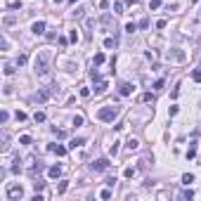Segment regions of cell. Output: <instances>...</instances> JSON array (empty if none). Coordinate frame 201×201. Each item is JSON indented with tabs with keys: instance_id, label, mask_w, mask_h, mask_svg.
<instances>
[{
	"instance_id": "21",
	"label": "cell",
	"mask_w": 201,
	"mask_h": 201,
	"mask_svg": "<svg viewBox=\"0 0 201 201\" xmlns=\"http://www.w3.org/2000/svg\"><path fill=\"white\" fill-rule=\"evenodd\" d=\"M118 144H121V142H114V144H111V149H109L111 156H116V154H118Z\"/></svg>"
},
{
	"instance_id": "11",
	"label": "cell",
	"mask_w": 201,
	"mask_h": 201,
	"mask_svg": "<svg viewBox=\"0 0 201 201\" xmlns=\"http://www.w3.org/2000/svg\"><path fill=\"white\" fill-rule=\"evenodd\" d=\"M80 144H85V137H74L69 147H71V149H76V147H80Z\"/></svg>"
},
{
	"instance_id": "37",
	"label": "cell",
	"mask_w": 201,
	"mask_h": 201,
	"mask_svg": "<svg viewBox=\"0 0 201 201\" xmlns=\"http://www.w3.org/2000/svg\"><path fill=\"white\" fill-rule=\"evenodd\" d=\"M192 78H194V80H199V83H201V69H196L194 74H192Z\"/></svg>"
},
{
	"instance_id": "44",
	"label": "cell",
	"mask_w": 201,
	"mask_h": 201,
	"mask_svg": "<svg viewBox=\"0 0 201 201\" xmlns=\"http://www.w3.org/2000/svg\"><path fill=\"white\" fill-rule=\"evenodd\" d=\"M192 3H196V0H192Z\"/></svg>"
},
{
	"instance_id": "39",
	"label": "cell",
	"mask_w": 201,
	"mask_h": 201,
	"mask_svg": "<svg viewBox=\"0 0 201 201\" xmlns=\"http://www.w3.org/2000/svg\"><path fill=\"white\" fill-rule=\"evenodd\" d=\"M52 132L57 135V137H66V132H64V130H57V128H52Z\"/></svg>"
},
{
	"instance_id": "4",
	"label": "cell",
	"mask_w": 201,
	"mask_h": 201,
	"mask_svg": "<svg viewBox=\"0 0 201 201\" xmlns=\"http://www.w3.org/2000/svg\"><path fill=\"white\" fill-rule=\"evenodd\" d=\"M109 166H111V163H109V159H97L95 163L90 166V168L95 170V173H104V170H109Z\"/></svg>"
},
{
	"instance_id": "33",
	"label": "cell",
	"mask_w": 201,
	"mask_h": 201,
	"mask_svg": "<svg viewBox=\"0 0 201 201\" xmlns=\"http://www.w3.org/2000/svg\"><path fill=\"white\" fill-rule=\"evenodd\" d=\"M126 31H128V33H132V31H137V26H135V24L130 21V24H126Z\"/></svg>"
},
{
	"instance_id": "29",
	"label": "cell",
	"mask_w": 201,
	"mask_h": 201,
	"mask_svg": "<svg viewBox=\"0 0 201 201\" xmlns=\"http://www.w3.org/2000/svg\"><path fill=\"white\" fill-rule=\"evenodd\" d=\"M66 187H69V182H66V180H62V185H59V194H64V192H66Z\"/></svg>"
},
{
	"instance_id": "13",
	"label": "cell",
	"mask_w": 201,
	"mask_h": 201,
	"mask_svg": "<svg viewBox=\"0 0 201 201\" xmlns=\"http://www.w3.org/2000/svg\"><path fill=\"white\" fill-rule=\"evenodd\" d=\"M102 24H104L106 28H111V31H114V21H111V17H109V14H104V17H102Z\"/></svg>"
},
{
	"instance_id": "25",
	"label": "cell",
	"mask_w": 201,
	"mask_h": 201,
	"mask_svg": "<svg viewBox=\"0 0 201 201\" xmlns=\"http://www.w3.org/2000/svg\"><path fill=\"white\" fill-rule=\"evenodd\" d=\"M142 102H152V104H154V95H152V92H144V95H142Z\"/></svg>"
},
{
	"instance_id": "6",
	"label": "cell",
	"mask_w": 201,
	"mask_h": 201,
	"mask_svg": "<svg viewBox=\"0 0 201 201\" xmlns=\"http://www.w3.org/2000/svg\"><path fill=\"white\" fill-rule=\"evenodd\" d=\"M31 31L36 33V36H43V33H45V21H36L31 26Z\"/></svg>"
},
{
	"instance_id": "16",
	"label": "cell",
	"mask_w": 201,
	"mask_h": 201,
	"mask_svg": "<svg viewBox=\"0 0 201 201\" xmlns=\"http://www.w3.org/2000/svg\"><path fill=\"white\" fill-rule=\"evenodd\" d=\"M3 69H5V76H12V74H14V64H5Z\"/></svg>"
},
{
	"instance_id": "17",
	"label": "cell",
	"mask_w": 201,
	"mask_h": 201,
	"mask_svg": "<svg viewBox=\"0 0 201 201\" xmlns=\"http://www.w3.org/2000/svg\"><path fill=\"white\" fill-rule=\"evenodd\" d=\"M182 182H185V185H189V182H194V175H192V173H185V175H182Z\"/></svg>"
},
{
	"instance_id": "10",
	"label": "cell",
	"mask_w": 201,
	"mask_h": 201,
	"mask_svg": "<svg viewBox=\"0 0 201 201\" xmlns=\"http://www.w3.org/2000/svg\"><path fill=\"white\" fill-rule=\"evenodd\" d=\"M104 90H106V83H104V80H97V85H95V95H102Z\"/></svg>"
},
{
	"instance_id": "38",
	"label": "cell",
	"mask_w": 201,
	"mask_h": 201,
	"mask_svg": "<svg viewBox=\"0 0 201 201\" xmlns=\"http://www.w3.org/2000/svg\"><path fill=\"white\" fill-rule=\"evenodd\" d=\"M7 118H10V114H7V111H3V114H0V123H7Z\"/></svg>"
},
{
	"instance_id": "24",
	"label": "cell",
	"mask_w": 201,
	"mask_h": 201,
	"mask_svg": "<svg viewBox=\"0 0 201 201\" xmlns=\"http://www.w3.org/2000/svg\"><path fill=\"white\" fill-rule=\"evenodd\" d=\"M161 3H163V0H152V3H149V7H152V10H159Z\"/></svg>"
},
{
	"instance_id": "41",
	"label": "cell",
	"mask_w": 201,
	"mask_h": 201,
	"mask_svg": "<svg viewBox=\"0 0 201 201\" xmlns=\"http://www.w3.org/2000/svg\"><path fill=\"white\" fill-rule=\"evenodd\" d=\"M17 121H26V114H24V111H17Z\"/></svg>"
},
{
	"instance_id": "2",
	"label": "cell",
	"mask_w": 201,
	"mask_h": 201,
	"mask_svg": "<svg viewBox=\"0 0 201 201\" xmlns=\"http://www.w3.org/2000/svg\"><path fill=\"white\" fill-rule=\"evenodd\" d=\"M116 116H118V106H102V109L97 111V118L104 121V123H111Z\"/></svg>"
},
{
	"instance_id": "45",
	"label": "cell",
	"mask_w": 201,
	"mask_h": 201,
	"mask_svg": "<svg viewBox=\"0 0 201 201\" xmlns=\"http://www.w3.org/2000/svg\"><path fill=\"white\" fill-rule=\"evenodd\" d=\"M71 3H76V0H71Z\"/></svg>"
},
{
	"instance_id": "15",
	"label": "cell",
	"mask_w": 201,
	"mask_h": 201,
	"mask_svg": "<svg viewBox=\"0 0 201 201\" xmlns=\"http://www.w3.org/2000/svg\"><path fill=\"white\" fill-rule=\"evenodd\" d=\"M128 149H130V152L140 149V142H137V140H128Z\"/></svg>"
},
{
	"instance_id": "12",
	"label": "cell",
	"mask_w": 201,
	"mask_h": 201,
	"mask_svg": "<svg viewBox=\"0 0 201 201\" xmlns=\"http://www.w3.org/2000/svg\"><path fill=\"white\" fill-rule=\"evenodd\" d=\"M7 10H21V0H10V3H7Z\"/></svg>"
},
{
	"instance_id": "31",
	"label": "cell",
	"mask_w": 201,
	"mask_h": 201,
	"mask_svg": "<svg viewBox=\"0 0 201 201\" xmlns=\"http://www.w3.org/2000/svg\"><path fill=\"white\" fill-rule=\"evenodd\" d=\"M17 64H19V66H24V64H26V54H19V57H17Z\"/></svg>"
},
{
	"instance_id": "9",
	"label": "cell",
	"mask_w": 201,
	"mask_h": 201,
	"mask_svg": "<svg viewBox=\"0 0 201 201\" xmlns=\"http://www.w3.org/2000/svg\"><path fill=\"white\" fill-rule=\"evenodd\" d=\"M170 54H173V59H175V62H185V59H187V54L182 52V50H173Z\"/></svg>"
},
{
	"instance_id": "28",
	"label": "cell",
	"mask_w": 201,
	"mask_h": 201,
	"mask_svg": "<svg viewBox=\"0 0 201 201\" xmlns=\"http://www.w3.org/2000/svg\"><path fill=\"white\" fill-rule=\"evenodd\" d=\"M74 126H83V116H80V114L74 116Z\"/></svg>"
},
{
	"instance_id": "8",
	"label": "cell",
	"mask_w": 201,
	"mask_h": 201,
	"mask_svg": "<svg viewBox=\"0 0 201 201\" xmlns=\"http://www.w3.org/2000/svg\"><path fill=\"white\" fill-rule=\"evenodd\" d=\"M50 152H54L57 154V156H64V154H66V147H62V144H50Z\"/></svg>"
},
{
	"instance_id": "18",
	"label": "cell",
	"mask_w": 201,
	"mask_h": 201,
	"mask_svg": "<svg viewBox=\"0 0 201 201\" xmlns=\"http://www.w3.org/2000/svg\"><path fill=\"white\" fill-rule=\"evenodd\" d=\"M83 14H85V7H76V12H74L76 19H83Z\"/></svg>"
},
{
	"instance_id": "1",
	"label": "cell",
	"mask_w": 201,
	"mask_h": 201,
	"mask_svg": "<svg viewBox=\"0 0 201 201\" xmlns=\"http://www.w3.org/2000/svg\"><path fill=\"white\" fill-rule=\"evenodd\" d=\"M36 74L40 78H45L50 74V52H45V50H40L36 54Z\"/></svg>"
},
{
	"instance_id": "36",
	"label": "cell",
	"mask_w": 201,
	"mask_h": 201,
	"mask_svg": "<svg viewBox=\"0 0 201 201\" xmlns=\"http://www.w3.org/2000/svg\"><path fill=\"white\" fill-rule=\"evenodd\" d=\"M123 175H126V178H132V175H135V168H126V170H123Z\"/></svg>"
},
{
	"instance_id": "34",
	"label": "cell",
	"mask_w": 201,
	"mask_h": 201,
	"mask_svg": "<svg viewBox=\"0 0 201 201\" xmlns=\"http://www.w3.org/2000/svg\"><path fill=\"white\" fill-rule=\"evenodd\" d=\"M10 170H12V173H19V170H21V166H19V159H17V161H14V166H12V168H10Z\"/></svg>"
},
{
	"instance_id": "22",
	"label": "cell",
	"mask_w": 201,
	"mask_h": 201,
	"mask_svg": "<svg viewBox=\"0 0 201 201\" xmlns=\"http://www.w3.org/2000/svg\"><path fill=\"white\" fill-rule=\"evenodd\" d=\"M40 170H45V166H43V163H40V161H38V163H36V166H33V170H31V173H33V175H36V173H40Z\"/></svg>"
},
{
	"instance_id": "40",
	"label": "cell",
	"mask_w": 201,
	"mask_h": 201,
	"mask_svg": "<svg viewBox=\"0 0 201 201\" xmlns=\"http://www.w3.org/2000/svg\"><path fill=\"white\" fill-rule=\"evenodd\" d=\"M154 90H163V80H156V83H154Z\"/></svg>"
},
{
	"instance_id": "30",
	"label": "cell",
	"mask_w": 201,
	"mask_h": 201,
	"mask_svg": "<svg viewBox=\"0 0 201 201\" xmlns=\"http://www.w3.org/2000/svg\"><path fill=\"white\" fill-rule=\"evenodd\" d=\"M100 196H102V199H111V189H102Z\"/></svg>"
},
{
	"instance_id": "32",
	"label": "cell",
	"mask_w": 201,
	"mask_h": 201,
	"mask_svg": "<svg viewBox=\"0 0 201 201\" xmlns=\"http://www.w3.org/2000/svg\"><path fill=\"white\" fill-rule=\"evenodd\" d=\"M12 24H14V17L7 14V17H5V26H12Z\"/></svg>"
},
{
	"instance_id": "35",
	"label": "cell",
	"mask_w": 201,
	"mask_h": 201,
	"mask_svg": "<svg viewBox=\"0 0 201 201\" xmlns=\"http://www.w3.org/2000/svg\"><path fill=\"white\" fill-rule=\"evenodd\" d=\"M180 196H182V199H192V196H194V192H192V189H187V192H182Z\"/></svg>"
},
{
	"instance_id": "20",
	"label": "cell",
	"mask_w": 201,
	"mask_h": 201,
	"mask_svg": "<svg viewBox=\"0 0 201 201\" xmlns=\"http://www.w3.org/2000/svg\"><path fill=\"white\" fill-rule=\"evenodd\" d=\"M19 144H31V135H21V137H19Z\"/></svg>"
},
{
	"instance_id": "7",
	"label": "cell",
	"mask_w": 201,
	"mask_h": 201,
	"mask_svg": "<svg viewBox=\"0 0 201 201\" xmlns=\"http://www.w3.org/2000/svg\"><path fill=\"white\" fill-rule=\"evenodd\" d=\"M48 175L52 178V180H57L59 175H62V166H50V168H48Z\"/></svg>"
},
{
	"instance_id": "26",
	"label": "cell",
	"mask_w": 201,
	"mask_h": 201,
	"mask_svg": "<svg viewBox=\"0 0 201 201\" xmlns=\"http://www.w3.org/2000/svg\"><path fill=\"white\" fill-rule=\"evenodd\" d=\"M194 156H196V147L192 144V147H189V152H187V159H194Z\"/></svg>"
},
{
	"instance_id": "43",
	"label": "cell",
	"mask_w": 201,
	"mask_h": 201,
	"mask_svg": "<svg viewBox=\"0 0 201 201\" xmlns=\"http://www.w3.org/2000/svg\"><path fill=\"white\" fill-rule=\"evenodd\" d=\"M54 3H62V0H54Z\"/></svg>"
},
{
	"instance_id": "3",
	"label": "cell",
	"mask_w": 201,
	"mask_h": 201,
	"mask_svg": "<svg viewBox=\"0 0 201 201\" xmlns=\"http://www.w3.org/2000/svg\"><path fill=\"white\" fill-rule=\"evenodd\" d=\"M7 199H10V201L24 199V189H21V185H7Z\"/></svg>"
},
{
	"instance_id": "27",
	"label": "cell",
	"mask_w": 201,
	"mask_h": 201,
	"mask_svg": "<svg viewBox=\"0 0 201 201\" xmlns=\"http://www.w3.org/2000/svg\"><path fill=\"white\" fill-rule=\"evenodd\" d=\"M114 12H116V14H121V12H123V3H114Z\"/></svg>"
},
{
	"instance_id": "42",
	"label": "cell",
	"mask_w": 201,
	"mask_h": 201,
	"mask_svg": "<svg viewBox=\"0 0 201 201\" xmlns=\"http://www.w3.org/2000/svg\"><path fill=\"white\" fill-rule=\"evenodd\" d=\"M126 3H128V5H135V3H137V0H126Z\"/></svg>"
},
{
	"instance_id": "14",
	"label": "cell",
	"mask_w": 201,
	"mask_h": 201,
	"mask_svg": "<svg viewBox=\"0 0 201 201\" xmlns=\"http://www.w3.org/2000/svg\"><path fill=\"white\" fill-rule=\"evenodd\" d=\"M33 121L36 123H45V111H36V114H33Z\"/></svg>"
},
{
	"instance_id": "23",
	"label": "cell",
	"mask_w": 201,
	"mask_h": 201,
	"mask_svg": "<svg viewBox=\"0 0 201 201\" xmlns=\"http://www.w3.org/2000/svg\"><path fill=\"white\" fill-rule=\"evenodd\" d=\"M95 64H97V66H100V64H104V54H102V52L95 54Z\"/></svg>"
},
{
	"instance_id": "19",
	"label": "cell",
	"mask_w": 201,
	"mask_h": 201,
	"mask_svg": "<svg viewBox=\"0 0 201 201\" xmlns=\"http://www.w3.org/2000/svg\"><path fill=\"white\" fill-rule=\"evenodd\" d=\"M114 45H116V40H114V38H106V40H104V48H106V50H111Z\"/></svg>"
},
{
	"instance_id": "5",
	"label": "cell",
	"mask_w": 201,
	"mask_h": 201,
	"mask_svg": "<svg viewBox=\"0 0 201 201\" xmlns=\"http://www.w3.org/2000/svg\"><path fill=\"white\" fill-rule=\"evenodd\" d=\"M118 92H121L123 97L132 95V85H130V83H118Z\"/></svg>"
}]
</instances>
